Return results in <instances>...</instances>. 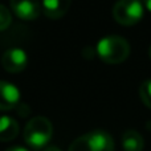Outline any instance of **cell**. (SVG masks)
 I'll return each instance as SVG.
<instances>
[{
    "instance_id": "6da1fadb",
    "label": "cell",
    "mask_w": 151,
    "mask_h": 151,
    "mask_svg": "<svg viewBox=\"0 0 151 151\" xmlns=\"http://www.w3.org/2000/svg\"><path fill=\"white\" fill-rule=\"evenodd\" d=\"M96 53L106 64H121L130 56V44L122 36L111 35L99 40Z\"/></svg>"
},
{
    "instance_id": "7a4b0ae2",
    "label": "cell",
    "mask_w": 151,
    "mask_h": 151,
    "mask_svg": "<svg viewBox=\"0 0 151 151\" xmlns=\"http://www.w3.org/2000/svg\"><path fill=\"white\" fill-rule=\"evenodd\" d=\"M53 135V126L45 117H33L24 129V141L29 147L40 150L47 146Z\"/></svg>"
},
{
    "instance_id": "3957f363",
    "label": "cell",
    "mask_w": 151,
    "mask_h": 151,
    "mask_svg": "<svg viewBox=\"0 0 151 151\" xmlns=\"http://www.w3.org/2000/svg\"><path fill=\"white\" fill-rule=\"evenodd\" d=\"M113 17L121 25H134L143 17V4L141 0H118L113 8Z\"/></svg>"
},
{
    "instance_id": "277c9868",
    "label": "cell",
    "mask_w": 151,
    "mask_h": 151,
    "mask_svg": "<svg viewBox=\"0 0 151 151\" xmlns=\"http://www.w3.org/2000/svg\"><path fill=\"white\" fill-rule=\"evenodd\" d=\"M28 57L20 48L7 49L1 56V66L8 73H20L27 68Z\"/></svg>"
},
{
    "instance_id": "5b68a950",
    "label": "cell",
    "mask_w": 151,
    "mask_h": 151,
    "mask_svg": "<svg viewBox=\"0 0 151 151\" xmlns=\"http://www.w3.org/2000/svg\"><path fill=\"white\" fill-rule=\"evenodd\" d=\"M9 4L12 12L21 20H36L41 13V5L39 0H11Z\"/></svg>"
},
{
    "instance_id": "8992f818",
    "label": "cell",
    "mask_w": 151,
    "mask_h": 151,
    "mask_svg": "<svg viewBox=\"0 0 151 151\" xmlns=\"http://www.w3.org/2000/svg\"><path fill=\"white\" fill-rule=\"evenodd\" d=\"M20 104V91L8 81H0V111L15 109Z\"/></svg>"
},
{
    "instance_id": "52a82bcc",
    "label": "cell",
    "mask_w": 151,
    "mask_h": 151,
    "mask_svg": "<svg viewBox=\"0 0 151 151\" xmlns=\"http://www.w3.org/2000/svg\"><path fill=\"white\" fill-rule=\"evenodd\" d=\"M90 151H114V141L111 135L104 130H93L85 134Z\"/></svg>"
},
{
    "instance_id": "ba28073f",
    "label": "cell",
    "mask_w": 151,
    "mask_h": 151,
    "mask_svg": "<svg viewBox=\"0 0 151 151\" xmlns=\"http://www.w3.org/2000/svg\"><path fill=\"white\" fill-rule=\"evenodd\" d=\"M72 0H42V12L48 19L57 20L69 11Z\"/></svg>"
},
{
    "instance_id": "9c48e42d",
    "label": "cell",
    "mask_w": 151,
    "mask_h": 151,
    "mask_svg": "<svg viewBox=\"0 0 151 151\" xmlns=\"http://www.w3.org/2000/svg\"><path fill=\"white\" fill-rule=\"evenodd\" d=\"M19 123L8 115L0 117V142L13 141L19 135Z\"/></svg>"
},
{
    "instance_id": "30bf717a",
    "label": "cell",
    "mask_w": 151,
    "mask_h": 151,
    "mask_svg": "<svg viewBox=\"0 0 151 151\" xmlns=\"http://www.w3.org/2000/svg\"><path fill=\"white\" fill-rule=\"evenodd\" d=\"M122 147L125 151H143V137L135 130H126L122 135Z\"/></svg>"
},
{
    "instance_id": "8fae6325",
    "label": "cell",
    "mask_w": 151,
    "mask_h": 151,
    "mask_svg": "<svg viewBox=\"0 0 151 151\" xmlns=\"http://www.w3.org/2000/svg\"><path fill=\"white\" fill-rule=\"evenodd\" d=\"M139 97L142 102L146 105L149 109H151V80H146L139 86Z\"/></svg>"
},
{
    "instance_id": "7c38bea8",
    "label": "cell",
    "mask_w": 151,
    "mask_h": 151,
    "mask_svg": "<svg viewBox=\"0 0 151 151\" xmlns=\"http://www.w3.org/2000/svg\"><path fill=\"white\" fill-rule=\"evenodd\" d=\"M12 23V16H11V12L5 5L0 4V32L5 31L8 27Z\"/></svg>"
},
{
    "instance_id": "4fadbf2b",
    "label": "cell",
    "mask_w": 151,
    "mask_h": 151,
    "mask_svg": "<svg viewBox=\"0 0 151 151\" xmlns=\"http://www.w3.org/2000/svg\"><path fill=\"white\" fill-rule=\"evenodd\" d=\"M68 151H90V147H89L88 139H86L85 134L78 137L77 139H74V141L72 142V145L69 146Z\"/></svg>"
},
{
    "instance_id": "5bb4252c",
    "label": "cell",
    "mask_w": 151,
    "mask_h": 151,
    "mask_svg": "<svg viewBox=\"0 0 151 151\" xmlns=\"http://www.w3.org/2000/svg\"><path fill=\"white\" fill-rule=\"evenodd\" d=\"M5 151H29V150L25 149V147H21V146H15V147H9V149Z\"/></svg>"
},
{
    "instance_id": "9a60e30c",
    "label": "cell",
    "mask_w": 151,
    "mask_h": 151,
    "mask_svg": "<svg viewBox=\"0 0 151 151\" xmlns=\"http://www.w3.org/2000/svg\"><path fill=\"white\" fill-rule=\"evenodd\" d=\"M44 151H61V150L57 146H48L47 149H44Z\"/></svg>"
},
{
    "instance_id": "2e32d148",
    "label": "cell",
    "mask_w": 151,
    "mask_h": 151,
    "mask_svg": "<svg viewBox=\"0 0 151 151\" xmlns=\"http://www.w3.org/2000/svg\"><path fill=\"white\" fill-rule=\"evenodd\" d=\"M143 3H145V7L151 12V0H143Z\"/></svg>"
},
{
    "instance_id": "e0dca14e",
    "label": "cell",
    "mask_w": 151,
    "mask_h": 151,
    "mask_svg": "<svg viewBox=\"0 0 151 151\" xmlns=\"http://www.w3.org/2000/svg\"><path fill=\"white\" fill-rule=\"evenodd\" d=\"M149 57L151 58V45H150V48H149Z\"/></svg>"
}]
</instances>
